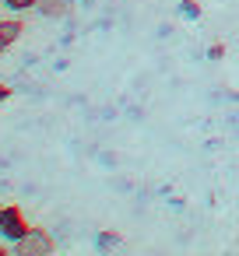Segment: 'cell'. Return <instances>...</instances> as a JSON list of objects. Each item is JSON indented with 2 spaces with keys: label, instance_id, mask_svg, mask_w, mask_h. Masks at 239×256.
<instances>
[{
  "label": "cell",
  "instance_id": "1",
  "mask_svg": "<svg viewBox=\"0 0 239 256\" xmlns=\"http://www.w3.org/2000/svg\"><path fill=\"white\" fill-rule=\"evenodd\" d=\"M29 232H32V221L25 218V210H22L18 204H8L4 214H0V238H8V242L15 246V242H22Z\"/></svg>",
  "mask_w": 239,
  "mask_h": 256
},
{
  "label": "cell",
  "instance_id": "2",
  "mask_svg": "<svg viewBox=\"0 0 239 256\" xmlns=\"http://www.w3.org/2000/svg\"><path fill=\"white\" fill-rule=\"evenodd\" d=\"M53 249H57V238L50 235V228H39V224H32V232L22 242H15L18 256H50Z\"/></svg>",
  "mask_w": 239,
  "mask_h": 256
},
{
  "label": "cell",
  "instance_id": "3",
  "mask_svg": "<svg viewBox=\"0 0 239 256\" xmlns=\"http://www.w3.org/2000/svg\"><path fill=\"white\" fill-rule=\"evenodd\" d=\"M22 36H25V22H22V14L0 18V42H4V46H15Z\"/></svg>",
  "mask_w": 239,
  "mask_h": 256
},
{
  "label": "cell",
  "instance_id": "4",
  "mask_svg": "<svg viewBox=\"0 0 239 256\" xmlns=\"http://www.w3.org/2000/svg\"><path fill=\"white\" fill-rule=\"evenodd\" d=\"M43 18H50V22H60V18H67V11H71V0H39V8H36Z\"/></svg>",
  "mask_w": 239,
  "mask_h": 256
},
{
  "label": "cell",
  "instance_id": "5",
  "mask_svg": "<svg viewBox=\"0 0 239 256\" xmlns=\"http://www.w3.org/2000/svg\"><path fill=\"white\" fill-rule=\"evenodd\" d=\"M4 8L11 14H25V11H36L39 8V0H4Z\"/></svg>",
  "mask_w": 239,
  "mask_h": 256
},
{
  "label": "cell",
  "instance_id": "6",
  "mask_svg": "<svg viewBox=\"0 0 239 256\" xmlns=\"http://www.w3.org/2000/svg\"><path fill=\"white\" fill-rule=\"evenodd\" d=\"M116 242H120L116 232H99V249H109V246H116Z\"/></svg>",
  "mask_w": 239,
  "mask_h": 256
},
{
  "label": "cell",
  "instance_id": "7",
  "mask_svg": "<svg viewBox=\"0 0 239 256\" xmlns=\"http://www.w3.org/2000/svg\"><path fill=\"white\" fill-rule=\"evenodd\" d=\"M183 14H186V18H197V14H200V4H193V0H183Z\"/></svg>",
  "mask_w": 239,
  "mask_h": 256
},
{
  "label": "cell",
  "instance_id": "8",
  "mask_svg": "<svg viewBox=\"0 0 239 256\" xmlns=\"http://www.w3.org/2000/svg\"><path fill=\"white\" fill-rule=\"evenodd\" d=\"M221 56H225V46H221V42H214V46L207 50V60H221Z\"/></svg>",
  "mask_w": 239,
  "mask_h": 256
},
{
  "label": "cell",
  "instance_id": "9",
  "mask_svg": "<svg viewBox=\"0 0 239 256\" xmlns=\"http://www.w3.org/2000/svg\"><path fill=\"white\" fill-rule=\"evenodd\" d=\"M11 95H15V88H11V84H4V81H0V102H8Z\"/></svg>",
  "mask_w": 239,
  "mask_h": 256
},
{
  "label": "cell",
  "instance_id": "10",
  "mask_svg": "<svg viewBox=\"0 0 239 256\" xmlns=\"http://www.w3.org/2000/svg\"><path fill=\"white\" fill-rule=\"evenodd\" d=\"M11 249H15V246H11ZM11 249H8V246H0V256H8V252H11Z\"/></svg>",
  "mask_w": 239,
  "mask_h": 256
},
{
  "label": "cell",
  "instance_id": "11",
  "mask_svg": "<svg viewBox=\"0 0 239 256\" xmlns=\"http://www.w3.org/2000/svg\"><path fill=\"white\" fill-rule=\"evenodd\" d=\"M4 50H8V46H4V42H0V53H4Z\"/></svg>",
  "mask_w": 239,
  "mask_h": 256
},
{
  "label": "cell",
  "instance_id": "12",
  "mask_svg": "<svg viewBox=\"0 0 239 256\" xmlns=\"http://www.w3.org/2000/svg\"><path fill=\"white\" fill-rule=\"evenodd\" d=\"M4 207H8V204H0V214H4Z\"/></svg>",
  "mask_w": 239,
  "mask_h": 256
},
{
  "label": "cell",
  "instance_id": "13",
  "mask_svg": "<svg viewBox=\"0 0 239 256\" xmlns=\"http://www.w3.org/2000/svg\"><path fill=\"white\" fill-rule=\"evenodd\" d=\"M0 8H4V0H0Z\"/></svg>",
  "mask_w": 239,
  "mask_h": 256
}]
</instances>
